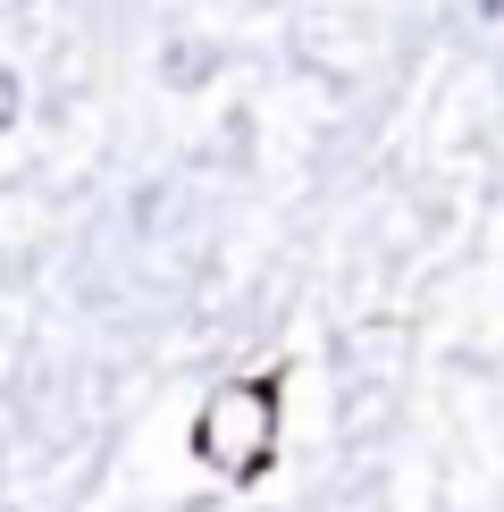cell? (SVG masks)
Returning a JSON list of instances; mask_svg holds the SVG:
<instances>
[{"label":"cell","instance_id":"6da1fadb","mask_svg":"<svg viewBox=\"0 0 504 512\" xmlns=\"http://www.w3.org/2000/svg\"><path fill=\"white\" fill-rule=\"evenodd\" d=\"M194 454L227 479H261L278 454V378H236L210 395L194 420Z\"/></svg>","mask_w":504,"mask_h":512},{"label":"cell","instance_id":"7a4b0ae2","mask_svg":"<svg viewBox=\"0 0 504 512\" xmlns=\"http://www.w3.org/2000/svg\"><path fill=\"white\" fill-rule=\"evenodd\" d=\"M17 110H26V84H17V68H0V135L17 126Z\"/></svg>","mask_w":504,"mask_h":512}]
</instances>
